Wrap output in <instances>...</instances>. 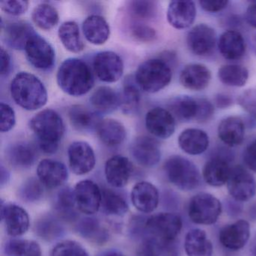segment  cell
<instances>
[{
    "label": "cell",
    "instance_id": "25",
    "mask_svg": "<svg viewBox=\"0 0 256 256\" xmlns=\"http://www.w3.org/2000/svg\"><path fill=\"white\" fill-rule=\"evenodd\" d=\"M245 132L244 121L238 116H228L218 124V138L224 144L230 148L239 146L242 143Z\"/></svg>",
    "mask_w": 256,
    "mask_h": 256
},
{
    "label": "cell",
    "instance_id": "58",
    "mask_svg": "<svg viewBox=\"0 0 256 256\" xmlns=\"http://www.w3.org/2000/svg\"><path fill=\"white\" fill-rule=\"evenodd\" d=\"M8 179H10V173L2 164L1 166V186H2L6 184Z\"/></svg>",
    "mask_w": 256,
    "mask_h": 256
},
{
    "label": "cell",
    "instance_id": "7",
    "mask_svg": "<svg viewBox=\"0 0 256 256\" xmlns=\"http://www.w3.org/2000/svg\"><path fill=\"white\" fill-rule=\"evenodd\" d=\"M221 202L218 198L206 192L196 194L190 199L188 205V215L196 224H214L221 215Z\"/></svg>",
    "mask_w": 256,
    "mask_h": 256
},
{
    "label": "cell",
    "instance_id": "1",
    "mask_svg": "<svg viewBox=\"0 0 256 256\" xmlns=\"http://www.w3.org/2000/svg\"><path fill=\"white\" fill-rule=\"evenodd\" d=\"M56 82L64 92L76 97L89 92L95 83L88 64L78 58H68L62 62L58 68Z\"/></svg>",
    "mask_w": 256,
    "mask_h": 256
},
{
    "label": "cell",
    "instance_id": "44",
    "mask_svg": "<svg viewBox=\"0 0 256 256\" xmlns=\"http://www.w3.org/2000/svg\"><path fill=\"white\" fill-rule=\"evenodd\" d=\"M77 230L82 236L95 242H103L107 234L102 228L100 222L94 217L82 218L77 226Z\"/></svg>",
    "mask_w": 256,
    "mask_h": 256
},
{
    "label": "cell",
    "instance_id": "11",
    "mask_svg": "<svg viewBox=\"0 0 256 256\" xmlns=\"http://www.w3.org/2000/svg\"><path fill=\"white\" fill-rule=\"evenodd\" d=\"M92 67L97 78L106 83H114L124 74L122 58L114 52H102L96 54L92 61Z\"/></svg>",
    "mask_w": 256,
    "mask_h": 256
},
{
    "label": "cell",
    "instance_id": "29",
    "mask_svg": "<svg viewBox=\"0 0 256 256\" xmlns=\"http://www.w3.org/2000/svg\"><path fill=\"white\" fill-rule=\"evenodd\" d=\"M184 248L187 256H212V242L206 232L200 228H193L186 234Z\"/></svg>",
    "mask_w": 256,
    "mask_h": 256
},
{
    "label": "cell",
    "instance_id": "23",
    "mask_svg": "<svg viewBox=\"0 0 256 256\" xmlns=\"http://www.w3.org/2000/svg\"><path fill=\"white\" fill-rule=\"evenodd\" d=\"M132 202L136 209L145 214L156 209L160 200L158 190L155 186L146 181L138 182L132 191Z\"/></svg>",
    "mask_w": 256,
    "mask_h": 256
},
{
    "label": "cell",
    "instance_id": "42",
    "mask_svg": "<svg viewBox=\"0 0 256 256\" xmlns=\"http://www.w3.org/2000/svg\"><path fill=\"white\" fill-rule=\"evenodd\" d=\"M32 19L40 29L50 30L55 28L59 22V14L53 6L48 4H41L32 11Z\"/></svg>",
    "mask_w": 256,
    "mask_h": 256
},
{
    "label": "cell",
    "instance_id": "43",
    "mask_svg": "<svg viewBox=\"0 0 256 256\" xmlns=\"http://www.w3.org/2000/svg\"><path fill=\"white\" fill-rule=\"evenodd\" d=\"M4 254L6 256H42L38 242L22 239H12L6 242Z\"/></svg>",
    "mask_w": 256,
    "mask_h": 256
},
{
    "label": "cell",
    "instance_id": "6",
    "mask_svg": "<svg viewBox=\"0 0 256 256\" xmlns=\"http://www.w3.org/2000/svg\"><path fill=\"white\" fill-rule=\"evenodd\" d=\"M182 227V218L172 212H160L144 223L143 234L166 241H175Z\"/></svg>",
    "mask_w": 256,
    "mask_h": 256
},
{
    "label": "cell",
    "instance_id": "18",
    "mask_svg": "<svg viewBox=\"0 0 256 256\" xmlns=\"http://www.w3.org/2000/svg\"><path fill=\"white\" fill-rule=\"evenodd\" d=\"M1 218L5 223L6 230L13 236H20L28 232L30 218L28 212L16 204H1Z\"/></svg>",
    "mask_w": 256,
    "mask_h": 256
},
{
    "label": "cell",
    "instance_id": "39",
    "mask_svg": "<svg viewBox=\"0 0 256 256\" xmlns=\"http://www.w3.org/2000/svg\"><path fill=\"white\" fill-rule=\"evenodd\" d=\"M35 232L42 239L54 241L64 234L65 229L58 218L52 215H46L36 222Z\"/></svg>",
    "mask_w": 256,
    "mask_h": 256
},
{
    "label": "cell",
    "instance_id": "14",
    "mask_svg": "<svg viewBox=\"0 0 256 256\" xmlns=\"http://www.w3.org/2000/svg\"><path fill=\"white\" fill-rule=\"evenodd\" d=\"M68 156L70 168L76 174H86L95 167V152L86 142L72 143L68 149Z\"/></svg>",
    "mask_w": 256,
    "mask_h": 256
},
{
    "label": "cell",
    "instance_id": "55",
    "mask_svg": "<svg viewBox=\"0 0 256 256\" xmlns=\"http://www.w3.org/2000/svg\"><path fill=\"white\" fill-rule=\"evenodd\" d=\"M0 59H1V68H0L1 76H6L11 70V58L4 48H1Z\"/></svg>",
    "mask_w": 256,
    "mask_h": 256
},
{
    "label": "cell",
    "instance_id": "54",
    "mask_svg": "<svg viewBox=\"0 0 256 256\" xmlns=\"http://www.w3.org/2000/svg\"><path fill=\"white\" fill-rule=\"evenodd\" d=\"M200 7L206 12L217 13L227 7L228 1H200Z\"/></svg>",
    "mask_w": 256,
    "mask_h": 256
},
{
    "label": "cell",
    "instance_id": "26",
    "mask_svg": "<svg viewBox=\"0 0 256 256\" xmlns=\"http://www.w3.org/2000/svg\"><path fill=\"white\" fill-rule=\"evenodd\" d=\"M218 48L224 59L235 61L244 56L246 47L242 34L238 31L228 30L220 36Z\"/></svg>",
    "mask_w": 256,
    "mask_h": 256
},
{
    "label": "cell",
    "instance_id": "22",
    "mask_svg": "<svg viewBox=\"0 0 256 256\" xmlns=\"http://www.w3.org/2000/svg\"><path fill=\"white\" fill-rule=\"evenodd\" d=\"M4 40L10 47L16 50H24L30 38L36 34L30 24L23 20L2 24Z\"/></svg>",
    "mask_w": 256,
    "mask_h": 256
},
{
    "label": "cell",
    "instance_id": "28",
    "mask_svg": "<svg viewBox=\"0 0 256 256\" xmlns=\"http://www.w3.org/2000/svg\"><path fill=\"white\" fill-rule=\"evenodd\" d=\"M82 28L86 40L95 46L104 44L110 36L108 23L104 18L97 14H92L86 18Z\"/></svg>",
    "mask_w": 256,
    "mask_h": 256
},
{
    "label": "cell",
    "instance_id": "56",
    "mask_svg": "<svg viewBox=\"0 0 256 256\" xmlns=\"http://www.w3.org/2000/svg\"><path fill=\"white\" fill-rule=\"evenodd\" d=\"M215 104L218 108L226 109L233 104V98L224 94H218L215 96Z\"/></svg>",
    "mask_w": 256,
    "mask_h": 256
},
{
    "label": "cell",
    "instance_id": "20",
    "mask_svg": "<svg viewBox=\"0 0 256 256\" xmlns=\"http://www.w3.org/2000/svg\"><path fill=\"white\" fill-rule=\"evenodd\" d=\"M132 172V166L128 158L116 155L106 163L104 174L108 182L115 188H121L128 184Z\"/></svg>",
    "mask_w": 256,
    "mask_h": 256
},
{
    "label": "cell",
    "instance_id": "17",
    "mask_svg": "<svg viewBox=\"0 0 256 256\" xmlns=\"http://www.w3.org/2000/svg\"><path fill=\"white\" fill-rule=\"evenodd\" d=\"M250 236V226L248 222L240 220L224 226L220 230L218 239L228 250H240L245 246Z\"/></svg>",
    "mask_w": 256,
    "mask_h": 256
},
{
    "label": "cell",
    "instance_id": "47",
    "mask_svg": "<svg viewBox=\"0 0 256 256\" xmlns=\"http://www.w3.org/2000/svg\"><path fill=\"white\" fill-rule=\"evenodd\" d=\"M50 256H89V254L78 242L65 240L54 247Z\"/></svg>",
    "mask_w": 256,
    "mask_h": 256
},
{
    "label": "cell",
    "instance_id": "48",
    "mask_svg": "<svg viewBox=\"0 0 256 256\" xmlns=\"http://www.w3.org/2000/svg\"><path fill=\"white\" fill-rule=\"evenodd\" d=\"M130 31L132 36L140 42H151L156 38V32L155 30L142 22L133 24Z\"/></svg>",
    "mask_w": 256,
    "mask_h": 256
},
{
    "label": "cell",
    "instance_id": "37",
    "mask_svg": "<svg viewBox=\"0 0 256 256\" xmlns=\"http://www.w3.org/2000/svg\"><path fill=\"white\" fill-rule=\"evenodd\" d=\"M68 118L72 126L78 131H88L96 128L100 121L94 112L83 106H73L68 109Z\"/></svg>",
    "mask_w": 256,
    "mask_h": 256
},
{
    "label": "cell",
    "instance_id": "57",
    "mask_svg": "<svg viewBox=\"0 0 256 256\" xmlns=\"http://www.w3.org/2000/svg\"><path fill=\"white\" fill-rule=\"evenodd\" d=\"M246 19L248 25L256 29V2L248 6L246 13Z\"/></svg>",
    "mask_w": 256,
    "mask_h": 256
},
{
    "label": "cell",
    "instance_id": "3",
    "mask_svg": "<svg viewBox=\"0 0 256 256\" xmlns=\"http://www.w3.org/2000/svg\"><path fill=\"white\" fill-rule=\"evenodd\" d=\"M10 91L16 104L26 110H38L48 102V92L44 84L38 77L26 72L14 76Z\"/></svg>",
    "mask_w": 256,
    "mask_h": 256
},
{
    "label": "cell",
    "instance_id": "50",
    "mask_svg": "<svg viewBox=\"0 0 256 256\" xmlns=\"http://www.w3.org/2000/svg\"><path fill=\"white\" fill-rule=\"evenodd\" d=\"M238 104L256 120V90H247L238 97Z\"/></svg>",
    "mask_w": 256,
    "mask_h": 256
},
{
    "label": "cell",
    "instance_id": "41",
    "mask_svg": "<svg viewBox=\"0 0 256 256\" xmlns=\"http://www.w3.org/2000/svg\"><path fill=\"white\" fill-rule=\"evenodd\" d=\"M101 190V208L104 214L118 216L126 214L128 210V204L120 194L109 188H102Z\"/></svg>",
    "mask_w": 256,
    "mask_h": 256
},
{
    "label": "cell",
    "instance_id": "16",
    "mask_svg": "<svg viewBox=\"0 0 256 256\" xmlns=\"http://www.w3.org/2000/svg\"><path fill=\"white\" fill-rule=\"evenodd\" d=\"M131 152L134 160L144 167H154L161 158L160 144L148 136H139L134 139L132 144Z\"/></svg>",
    "mask_w": 256,
    "mask_h": 256
},
{
    "label": "cell",
    "instance_id": "13",
    "mask_svg": "<svg viewBox=\"0 0 256 256\" xmlns=\"http://www.w3.org/2000/svg\"><path fill=\"white\" fill-rule=\"evenodd\" d=\"M176 120L170 112L162 108H154L146 114L145 125L154 137L167 139L174 134Z\"/></svg>",
    "mask_w": 256,
    "mask_h": 256
},
{
    "label": "cell",
    "instance_id": "40",
    "mask_svg": "<svg viewBox=\"0 0 256 256\" xmlns=\"http://www.w3.org/2000/svg\"><path fill=\"white\" fill-rule=\"evenodd\" d=\"M126 79L124 84V90L120 96V106L122 112L127 114H134L139 108L140 101V90L136 79Z\"/></svg>",
    "mask_w": 256,
    "mask_h": 256
},
{
    "label": "cell",
    "instance_id": "52",
    "mask_svg": "<svg viewBox=\"0 0 256 256\" xmlns=\"http://www.w3.org/2000/svg\"><path fill=\"white\" fill-rule=\"evenodd\" d=\"M198 113L196 121L204 124L209 121L214 114V106L206 98H197Z\"/></svg>",
    "mask_w": 256,
    "mask_h": 256
},
{
    "label": "cell",
    "instance_id": "12",
    "mask_svg": "<svg viewBox=\"0 0 256 256\" xmlns=\"http://www.w3.org/2000/svg\"><path fill=\"white\" fill-rule=\"evenodd\" d=\"M187 46L196 56H206L215 48L216 34L215 30L204 24L196 25L187 34Z\"/></svg>",
    "mask_w": 256,
    "mask_h": 256
},
{
    "label": "cell",
    "instance_id": "46",
    "mask_svg": "<svg viewBox=\"0 0 256 256\" xmlns=\"http://www.w3.org/2000/svg\"><path fill=\"white\" fill-rule=\"evenodd\" d=\"M44 196L42 184L35 178H30L24 182L19 190V196L26 202H36Z\"/></svg>",
    "mask_w": 256,
    "mask_h": 256
},
{
    "label": "cell",
    "instance_id": "30",
    "mask_svg": "<svg viewBox=\"0 0 256 256\" xmlns=\"http://www.w3.org/2000/svg\"><path fill=\"white\" fill-rule=\"evenodd\" d=\"M96 130L100 140L108 146L120 145L126 137L125 127L116 120H103L98 122Z\"/></svg>",
    "mask_w": 256,
    "mask_h": 256
},
{
    "label": "cell",
    "instance_id": "49",
    "mask_svg": "<svg viewBox=\"0 0 256 256\" xmlns=\"http://www.w3.org/2000/svg\"><path fill=\"white\" fill-rule=\"evenodd\" d=\"M0 108H1L0 131L1 132H8L11 131L16 125V112L14 109L6 103L1 102Z\"/></svg>",
    "mask_w": 256,
    "mask_h": 256
},
{
    "label": "cell",
    "instance_id": "59",
    "mask_svg": "<svg viewBox=\"0 0 256 256\" xmlns=\"http://www.w3.org/2000/svg\"><path fill=\"white\" fill-rule=\"evenodd\" d=\"M250 254L251 256H256V234L254 235L250 245Z\"/></svg>",
    "mask_w": 256,
    "mask_h": 256
},
{
    "label": "cell",
    "instance_id": "4",
    "mask_svg": "<svg viewBox=\"0 0 256 256\" xmlns=\"http://www.w3.org/2000/svg\"><path fill=\"white\" fill-rule=\"evenodd\" d=\"M172 70L170 64L162 58L150 59L142 62L136 71L134 79L140 89L155 94L170 84Z\"/></svg>",
    "mask_w": 256,
    "mask_h": 256
},
{
    "label": "cell",
    "instance_id": "31",
    "mask_svg": "<svg viewBox=\"0 0 256 256\" xmlns=\"http://www.w3.org/2000/svg\"><path fill=\"white\" fill-rule=\"evenodd\" d=\"M36 150L31 144L19 142L13 144L6 150L8 162L18 168H28L36 160Z\"/></svg>",
    "mask_w": 256,
    "mask_h": 256
},
{
    "label": "cell",
    "instance_id": "2",
    "mask_svg": "<svg viewBox=\"0 0 256 256\" xmlns=\"http://www.w3.org/2000/svg\"><path fill=\"white\" fill-rule=\"evenodd\" d=\"M30 127L42 152L53 154L58 151L65 133L64 120L58 112L52 109L42 110L30 120Z\"/></svg>",
    "mask_w": 256,
    "mask_h": 256
},
{
    "label": "cell",
    "instance_id": "19",
    "mask_svg": "<svg viewBox=\"0 0 256 256\" xmlns=\"http://www.w3.org/2000/svg\"><path fill=\"white\" fill-rule=\"evenodd\" d=\"M37 175L40 182L48 188H55L66 182L68 172L66 166L56 160H42L37 167Z\"/></svg>",
    "mask_w": 256,
    "mask_h": 256
},
{
    "label": "cell",
    "instance_id": "9",
    "mask_svg": "<svg viewBox=\"0 0 256 256\" xmlns=\"http://www.w3.org/2000/svg\"><path fill=\"white\" fill-rule=\"evenodd\" d=\"M228 191L234 200L246 202L254 197L256 193V181L254 176L240 166L232 168L227 182Z\"/></svg>",
    "mask_w": 256,
    "mask_h": 256
},
{
    "label": "cell",
    "instance_id": "60",
    "mask_svg": "<svg viewBox=\"0 0 256 256\" xmlns=\"http://www.w3.org/2000/svg\"><path fill=\"white\" fill-rule=\"evenodd\" d=\"M104 256H126L119 252H109L104 254Z\"/></svg>",
    "mask_w": 256,
    "mask_h": 256
},
{
    "label": "cell",
    "instance_id": "38",
    "mask_svg": "<svg viewBox=\"0 0 256 256\" xmlns=\"http://www.w3.org/2000/svg\"><path fill=\"white\" fill-rule=\"evenodd\" d=\"M218 78L226 86L242 88L248 82V71L242 66L229 64L222 66L218 70Z\"/></svg>",
    "mask_w": 256,
    "mask_h": 256
},
{
    "label": "cell",
    "instance_id": "51",
    "mask_svg": "<svg viewBox=\"0 0 256 256\" xmlns=\"http://www.w3.org/2000/svg\"><path fill=\"white\" fill-rule=\"evenodd\" d=\"M0 7L6 14L12 16H19L24 14L29 7V2L26 0L16 1H2Z\"/></svg>",
    "mask_w": 256,
    "mask_h": 256
},
{
    "label": "cell",
    "instance_id": "53",
    "mask_svg": "<svg viewBox=\"0 0 256 256\" xmlns=\"http://www.w3.org/2000/svg\"><path fill=\"white\" fill-rule=\"evenodd\" d=\"M242 160L250 170L256 173V139L250 142L244 150Z\"/></svg>",
    "mask_w": 256,
    "mask_h": 256
},
{
    "label": "cell",
    "instance_id": "36",
    "mask_svg": "<svg viewBox=\"0 0 256 256\" xmlns=\"http://www.w3.org/2000/svg\"><path fill=\"white\" fill-rule=\"evenodd\" d=\"M74 191L70 187H65L58 192L54 199V208L61 218L72 221L77 217Z\"/></svg>",
    "mask_w": 256,
    "mask_h": 256
},
{
    "label": "cell",
    "instance_id": "8",
    "mask_svg": "<svg viewBox=\"0 0 256 256\" xmlns=\"http://www.w3.org/2000/svg\"><path fill=\"white\" fill-rule=\"evenodd\" d=\"M233 155L230 151L218 149L205 163L202 176L208 185L218 187L227 184L232 168L230 161Z\"/></svg>",
    "mask_w": 256,
    "mask_h": 256
},
{
    "label": "cell",
    "instance_id": "45",
    "mask_svg": "<svg viewBox=\"0 0 256 256\" xmlns=\"http://www.w3.org/2000/svg\"><path fill=\"white\" fill-rule=\"evenodd\" d=\"M128 10L139 20H149L154 18L157 13V2L155 1H131Z\"/></svg>",
    "mask_w": 256,
    "mask_h": 256
},
{
    "label": "cell",
    "instance_id": "35",
    "mask_svg": "<svg viewBox=\"0 0 256 256\" xmlns=\"http://www.w3.org/2000/svg\"><path fill=\"white\" fill-rule=\"evenodd\" d=\"M58 36L66 49L72 53H80L84 48L80 30L76 22H66L62 23L58 30Z\"/></svg>",
    "mask_w": 256,
    "mask_h": 256
},
{
    "label": "cell",
    "instance_id": "34",
    "mask_svg": "<svg viewBox=\"0 0 256 256\" xmlns=\"http://www.w3.org/2000/svg\"><path fill=\"white\" fill-rule=\"evenodd\" d=\"M90 101L98 113H110L120 106V96L109 86L97 88L91 96Z\"/></svg>",
    "mask_w": 256,
    "mask_h": 256
},
{
    "label": "cell",
    "instance_id": "5",
    "mask_svg": "<svg viewBox=\"0 0 256 256\" xmlns=\"http://www.w3.org/2000/svg\"><path fill=\"white\" fill-rule=\"evenodd\" d=\"M164 170L168 180L182 191H192L200 186L202 176L194 163L180 156L166 160Z\"/></svg>",
    "mask_w": 256,
    "mask_h": 256
},
{
    "label": "cell",
    "instance_id": "21",
    "mask_svg": "<svg viewBox=\"0 0 256 256\" xmlns=\"http://www.w3.org/2000/svg\"><path fill=\"white\" fill-rule=\"evenodd\" d=\"M196 7L192 1H172L167 11L169 24L176 30L187 29L194 23Z\"/></svg>",
    "mask_w": 256,
    "mask_h": 256
},
{
    "label": "cell",
    "instance_id": "32",
    "mask_svg": "<svg viewBox=\"0 0 256 256\" xmlns=\"http://www.w3.org/2000/svg\"><path fill=\"white\" fill-rule=\"evenodd\" d=\"M168 108L175 120L180 122L196 120L198 113V100L188 96H178L170 100Z\"/></svg>",
    "mask_w": 256,
    "mask_h": 256
},
{
    "label": "cell",
    "instance_id": "10",
    "mask_svg": "<svg viewBox=\"0 0 256 256\" xmlns=\"http://www.w3.org/2000/svg\"><path fill=\"white\" fill-rule=\"evenodd\" d=\"M26 59L37 70L48 71L55 64V52L53 47L44 38L34 34L25 47Z\"/></svg>",
    "mask_w": 256,
    "mask_h": 256
},
{
    "label": "cell",
    "instance_id": "27",
    "mask_svg": "<svg viewBox=\"0 0 256 256\" xmlns=\"http://www.w3.org/2000/svg\"><path fill=\"white\" fill-rule=\"evenodd\" d=\"M180 148L188 155L197 156L203 154L210 144L209 136L206 132L199 128H187L178 138Z\"/></svg>",
    "mask_w": 256,
    "mask_h": 256
},
{
    "label": "cell",
    "instance_id": "33",
    "mask_svg": "<svg viewBox=\"0 0 256 256\" xmlns=\"http://www.w3.org/2000/svg\"><path fill=\"white\" fill-rule=\"evenodd\" d=\"M139 256H180L175 241L146 236L138 248Z\"/></svg>",
    "mask_w": 256,
    "mask_h": 256
},
{
    "label": "cell",
    "instance_id": "24",
    "mask_svg": "<svg viewBox=\"0 0 256 256\" xmlns=\"http://www.w3.org/2000/svg\"><path fill=\"white\" fill-rule=\"evenodd\" d=\"M210 80V71L202 64H190L180 74L181 84L190 90H203L209 85Z\"/></svg>",
    "mask_w": 256,
    "mask_h": 256
},
{
    "label": "cell",
    "instance_id": "15",
    "mask_svg": "<svg viewBox=\"0 0 256 256\" xmlns=\"http://www.w3.org/2000/svg\"><path fill=\"white\" fill-rule=\"evenodd\" d=\"M77 208L86 215L96 214L101 206L102 190L91 180L78 182L74 190Z\"/></svg>",
    "mask_w": 256,
    "mask_h": 256
}]
</instances>
